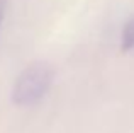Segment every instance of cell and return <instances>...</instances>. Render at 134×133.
<instances>
[{
    "mask_svg": "<svg viewBox=\"0 0 134 133\" xmlns=\"http://www.w3.org/2000/svg\"><path fill=\"white\" fill-rule=\"evenodd\" d=\"M131 50H134V16L126 21L121 34V51L127 53Z\"/></svg>",
    "mask_w": 134,
    "mask_h": 133,
    "instance_id": "7a4b0ae2",
    "label": "cell"
},
{
    "mask_svg": "<svg viewBox=\"0 0 134 133\" xmlns=\"http://www.w3.org/2000/svg\"><path fill=\"white\" fill-rule=\"evenodd\" d=\"M5 7H7V2L5 0H0V26L3 22V16H5Z\"/></svg>",
    "mask_w": 134,
    "mask_h": 133,
    "instance_id": "3957f363",
    "label": "cell"
},
{
    "mask_svg": "<svg viewBox=\"0 0 134 133\" xmlns=\"http://www.w3.org/2000/svg\"><path fill=\"white\" fill-rule=\"evenodd\" d=\"M53 68L48 63H32L20 72L12 87V103L32 106L46 96L53 84Z\"/></svg>",
    "mask_w": 134,
    "mask_h": 133,
    "instance_id": "6da1fadb",
    "label": "cell"
}]
</instances>
